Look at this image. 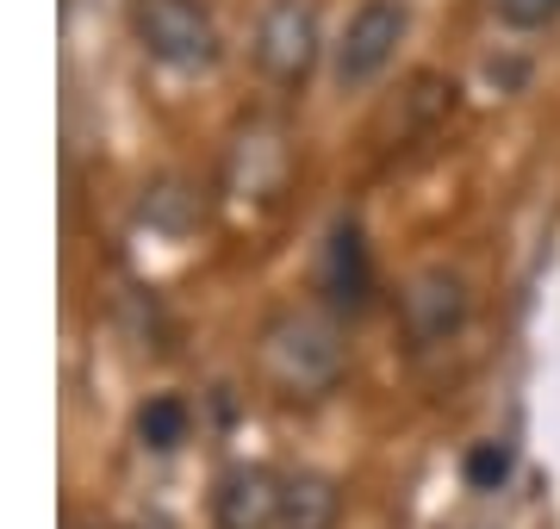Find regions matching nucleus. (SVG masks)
I'll return each instance as SVG.
<instances>
[{
	"label": "nucleus",
	"instance_id": "39448f33",
	"mask_svg": "<svg viewBox=\"0 0 560 529\" xmlns=\"http://www.w3.org/2000/svg\"><path fill=\"white\" fill-rule=\"evenodd\" d=\"M467 311H474V293L455 268H418L399 293V325L418 349H442L467 330Z\"/></svg>",
	"mask_w": 560,
	"mask_h": 529
},
{
	"label": "nucleus",
	"instance_id": "f03ea898",
	"mask_svg": "<svg viewBox=\"0 0 560 529\" xmlns=\"http://www.w3.org/2000/svg\"><path fill=\"white\" fill-rule=\"evenodd\" d=\"M131 38L175 75H206L224 57V32L206 0H131Z\"/></svg>",
	"mask_w": 560,
	"mask_h": 529
},
{
	"label": "nucleus",
	"instance_id": "0eeeda50",
	"mask_svg": "<svg viewBox=\"0 0 560 529\" xmlns=\"http://www.w3.org/2000/svg\"><path fill=\"white\" fill-rule=\"evenodd\" d=\"M368 286H374V274H368V237H361L355 219H342L330 231V244H324V293L337 306H361Z\"/></svg>",
	"mask_w": 560,
	"mask_h": 529
},
{
	"label": "nucleus",
	"instance_id": "9d476101",
	"mask_svg": "<svg viewBox=\"0 0 560 529\" xmlns=\"http://www.w3.org/2000/svg\"><path fill=\"white\" fill-rule=\"evenodd\" d=\"M187 399H175V392H156L150 405L138 411V436H143V448H180L187 443Z\"/></svg>",
	"mask_w": 560,
	"mask_h": 529
},
{
	"label": "nucleus",
	"instance_id": "6e6552de",
	"mask_svg": "<svg viewBox=\"0 0 560 529\" xmlns=\"http://www.w3.org/2000/svg\"><path fill=\"white\" fill-rule=\"evenodd\" d=\"M342 517V492L330 473H287L280 480V529H337Z\"/></svg>",
	"mask_w": 560,
	"mask_h": 529
},
{
	"label": "nucleus",
	"instance_id": "7ed1b4c3",
	"mask_svg": "<svg viewBox=\"0 0 560 529\" xmlns=\"http://www.w3.org/2000/svg\"><path fill=\"white\" fill-rule=\"evenodd\" d=\"M405 32H411V7L405 0H361L355 13L342 20V32L330 38V82L342 94L374 87L399 62Z\"/></svg>",
	"mask_w": 560,
	"mask_h": 529
},
{
	"label": "nucleus",
	"instance_id": "423d86ee",
	"mask_svg": "<svg viewBox=\"0 0 560 529\" xmlns=\"http://www.w3.org/2000/svg\"><path fill=\"white\" fill-rule=\"evenodd\" d=\"M219 529H280V480L268 468H231L212 492Z\"/></svg>",
	"mask_w": 560,
	"mask_h": 529
},
{
	"label": "nucleus",
	"instance_id": "9b49d317",
	"mask_svg": "<svg viewBox=\"0 0 560 529\" xmlns=\"http://www.w3.org/2000/svg\"><path fill=\"white\" fill-rule=\"evenodd\" d=\"M511 480V443H480L467 455V486L474 492H499Z\"/></svg>",
	"mask_w": 560,
	"mask_h": 529
},
{
	"label": "nucleus",
	"instance_id": "f8f14e48",
	"mask_svg": "<svg viewBox=\"0 0 560 529\" xmlns=\"http://www.w3.org/2000/svg\"><path fill=\"white\" fill-rule=\"evenodd\" d=\"M492 13L511 32H548V25H560V0H492Z\"/></svg>",
	"mask_w": 560,
	"mask_h": 529
},
{
	"label": "nucleus",
	"instance_id": "20e7f679",
	"mask_svg": "<svg viewBox=\"0 0 560 529\" xmlns=\"http://www.w3.org/2000/svg\"><path fill=\"white\" fill-rule=\"evenodd\" d=\"M330 50L324 44V20H318V0H268L256 13V32H249V57L275 87H300L318 57Z\"/></svg>",
	"mask_w": 560,
	"mask_h": 529
},
{
	"label": "nucleus",
	"instance_id": "f257e3e1",
	"mask_svg": "<svg viewBox=\"0 0 560 529\" xmlns=\"http://www.w3.org/2000/svg\"><path fill=\"white\" fill-rule=\"evenodd\" d=\"M349 367V349H342V330L324 318V311H280L261 330V374L275 380L287 399H318L342 380Z\"/></svg>",
	"mask_w": 560,
	"mask_h": 529
},
{
	"label": "nucleus",
	"instance_id": "1a4fd4ad",
	"mask_svg": "<svg viewBox=\"0 0 560 529\" xmlns=\"http://www.w3.org/2000/svg\"><path fill=\"white\" fill-rule=\"evenodd\" d=\"M261 156H268V163H275V156H287V150H280V131H268V125H249V131L231 143V181L249 187V193H268L275 181L261 175Z\"/></svg>",
	"mask_w": 560,
	"mask_h": 529
}]
</instances>
